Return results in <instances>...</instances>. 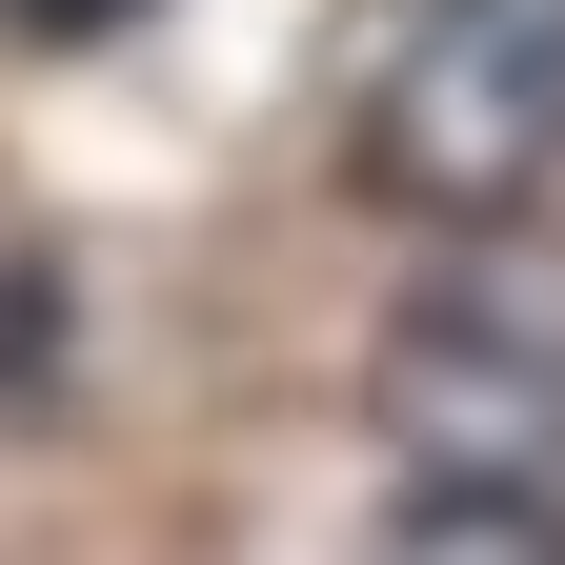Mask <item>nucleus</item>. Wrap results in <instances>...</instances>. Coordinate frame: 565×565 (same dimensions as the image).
<instances>
[{
    "instance_id": "1",
    "label": "nucleus",
    "mask_w": 565,
    "mask_h": 565,
    "mask_svg": "<svg viewBox=\"0 0 565 565\" xmlns=\"http://www.w3.org/2000/svg\"><path fill=\"white\" fill-rule=\"evenodd\" d=\"M565 162V0H364L343 182L404 223H505Z\"/></svg>"
},
{
    "instance_id": "2",
    "label": "nucleus",
    "mask_w": 565,
    "mask_h": 565,
    "mask_svg": "<svg viewBox=\"0 0 565 565\" xmlns=\"http://www.w3.org/2000/svg\"><path fill=\"white\" fill-rule=\"evenodd\" d=\"M364 424L424 484H545L565 465V323L525 282H404L364 343Z\"/></svg>"
},
{
    "instance_id": "3",
    "label": "nucleus",
    "mask_w": 565,
    "mask_h": 565,
    "mask_svg": "<svg viewBox=\"0 0 565 565\" xmlns=\"http://www.w3.org/2000/svg\"><path fill=\"white\" fill-rule=\"evenodd\" d=\"M384 565H565V505L545 484H424L384 525Z\"/></svg>"
},
{
    "instance_id": "4",
    "label": "nucleus",
    "mask_w": 565,
    "mask_h": 565,
    "mask_svg": "<svg viewBox=\"0 0 565 565\" xmlns=\"http://www.w3.org/2000/svg\"><path fill=\"white\" fill-rule=\"evenodd\" d=\"M21 21H41V41H102V21H121V0H21Z\"/></svg>"
}]
</instances>
